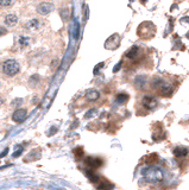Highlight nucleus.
<instances>
[{
  "label": "nucleus",
  "mask_w": 189,
  "mask_h": 190,
  "mask_svg": "<svg viewBox=\"0 0 189 190\" xmlns=\"http://www.w3.org/2000/svg\"><path fill=\"white\" fill-rule=\"evenodd\" d=\"M142 175L148 182H151V183H157L163 179L162 169H159L157 166H149V168L143 169Z\"/></svg>",
  "instance_id": "f257e3e1"
},
{
  "label": "nucleus",
  "mask_w": 189,
  "mask_h": 190,
  "mask_svg": "<svg viewBox=\"0 0 189 190\" xmlns=\"http://www.w3.org/2000/svg\"><path fill=\"white\" fill-rule=\"evenodd\" d=\"M156 34V25L151 21H144L137 29V34L143 39H150Z\"/></svg>",
  "instance_id": "f03ea898"
},
{
  "label": "nucleus",
  "mask_w": 189,
  "mask_h": 190,
  "mask_svg": "<svg viewBox=\"0 0 189 190\" xmlns=\"http://www.w3.org/2000/svg\"><path fill=\"white\" fill-rule=\"evenodd\" d=\"M151 87H152L154 89H156L159 95L165 96V97L171 96L173 92H174L173 87H171L169 83L163 81L162 79H159V77H156V79L152 80V84H151Z\"/></svg>",
  "instance_id": "7ed1b4c3"
},
{
  "label": "nucleus",
  "mask_w": 189,
  "mask_h": 190,
  "mask_svg": "<svg viewBox=\"0 0 189 190\" xmlns=\"http://www.w3.org/2000/svg\"><path fill=\"white\" fill-rule=\"evenodd\" d=\"M21 66L16 60H6L2 63V73L7 76H14L19 73Z\"/></svg>",
  "instance_id": "20e7f679"
},
{
  "label": "nucleus",
  "mask_w": 189,
  "mask_h": 190,
  "mask_svg": "<svg viewBox=\"0 0 189 190\" xmlns=\"http://www.w3.org/2000/svg\"><path fill=\"white\" fill-rule=\"evenodd\" d=\"M142 105L144 106V108H146L148 111H154V109L157 108L158 101L151 95H145L142 99Z\"/></svg>",
  "instance_id": "39448f33"
},
{
  "label": "nucleus",
  "mask_w": 189,
  "mask_h": 190,
  "mask_svg": "<svg viewBox=\"0 0 189 190\" xmlns=\"http://www.w3.org/2000/svg\"><path fill=\"white\" fill-rule=\"evenodd\" d=\"M120 45V37L118 34H112L111 37H108V39L105 42V48L109 49V50H114Z\"/></svg>",
  "instance_id": "423d86ee"
},
{
  "label": "nucleus",
  "mask_w": 189,
  "mask_h": 190,
  "mask_svg": "<svg viewBox=\"0 0 189 190\" xmlns=\"http://www.w3.org/2000/svg\"><path fill=\"white\" fill-rule=\"evenodd\" d=\"M85 164L89 166L90 169H98V168L102 166V159L98 158V157H87L85 159Z\"/></svg>",
  "instance_id": "0eeeda50"
},
{
  "label": "nucleus",
  "mask_w": 189,
  "mask_h": 190,
  "mask_svg": "<svg viewBox=\"0 0 189 190\" xmlns=\"http://www.w3.org/2000/svg\"><path fill=\"white\" fill-rule=\"evenodd\" d=\"M125 56L127 58H130V60H137L139 56H142V49L138 45H135L131 49H128L127 51H126V54H125Z\"/></svg>",
  "instance_id": "6e6552de"
},
{
  "label": "nucleus",
  "mask_w": 189,
  "mask_h": 190,
  "mask_svg": "<svg viewBox=\"0 0 189 190\" xmlns=\"http://www.w3.org/2000/svg\"><path fill=\"white\" fill-rule=\"evenodd\" d=\"M53 10H54V4H51V2H42L37 6V12L39 14H43V16L50 13Z\"/></svg>",
  "instance_id": "1a4fd4ad"
},
{
  "label": "nucleus",
  "mask_w": 189,
  "mask_h": 190,
  "mask_svg": "<svg viewBox=\"0 0 189 190\" xmlns=\"http://www.w3.org/2000/svg\"><path fill=\"white\" fill-rule=\"evenodd\" d=\"M39 158H41V150L35 149V150H32V151H30L26 156H25V158H24V162H25V163H30V162L38 161Z\"/></svg>",
  "instance_id": "9d476101"
},
{
  "label": "nucleus",
  "mask_w": 189,
  "mask_h": 190,
  "mask_svg": "<svg viewBox=\"0 0 189 190\" xmlns=\"http://www.w3.org/2000/svg\"><path fill=\"white\" fill-rule=\"evenodd\" d=\"M27 116V112L26 109H17V111H14L13 115H12V120L16 122H23L25 119H26Z\"/></svg>",
  "instance_id": "9b49d317"
},
{
  "label": "nucleus",
  "mask_w": 189,
  "mask_h": 190,
  "mask_svg": "<svg viewBox=\"0 0 189 190\" xmlns=\"http://www.w3.org/2000/svg\"><path fill=\"white\" fill-rule=\"evenodd\" d=\"M100 97V93L96 90V89H88L87 92H86V99L89 100V101H95V100H98Z\"/></svg>",
  "instance_id": "f8f14e48"
},
{
  "label": "nucleus",
  "mask_w": 189,
  "mask_h": 190,
  "mask_svg": "<svg viewBox=\"0 0 189 190\" xmlns=\"http://www.w3.org/2000/svg\"><path fill=\"white\" fill-rule=\"evenodd\" d=\"M173 153L177 158H182V157H186L188 155V149L187 147H183V146H177V147L174 149Z\"/></svg>",
  "instance_id": "ddd939ff"
},
{
  "label": "nucleus",
  "mask_w": 189,
  "mask_h": 190,
  "mask_svg": "<svg viewBox=\"0 0 189 190\" xmlns=\"http://www.w3.org/2000/svg\"><path fill=\"white\" fill-rule=\"evenodd\" d=\"M18 21V17L16 14H7L5 17V25L6 26H14Z\"/></svg>",
  "instance_id": "4468645a"
},
{
  "label": "nucleus",
  "mask_w": 189,
  "mask_h": 190,
  "mask_svg": "<svg viewBox=\"0 0 189 190\" xmlns=\"http://www.w3.org/2000/svg\"><path fill=\"white\" fill-rule=\"evenodd\" d=\"M146 84V77L144 75H139L136 77V87L138 89H143Z\"/></svg>",
  "instance_id": "2eb2a0df"
},
{
  "label": "nucleus",
  "mask_w": 189,
  "mask_h": 190,
  "mask_svg": "<svg viewBox=\"0 0 189 190\" xmlns=\"http://www.w3.org/2000/svg\"><path fill=\"white\" fill-rule=\"evenodd\" d=\"M86 175H87V177L90 179V182H93V183H99V182H100L99 176L95 174L93 170H87V171H86Z\"/></svg>",
  "instance_id": "dca6fc26"
},
{
  "label": "nucleus",
  "mask_w": 189,
  "mask_h": 190,
  "mask_svg": "<svg viewBox=\"0 0 189 190\" xmlns=\"http://www.w3.org/2000/svg\"><path fill=\"white\" fill-rule=\"evenodd\" d=\"M98 189L99 190H112L113 189V184L109 183L107 179H104L101 183H99Z\"/></svg>",
  "instance_id": "f3484780"
},
{
  "label": "nucleus",
  "mask_w": 189,
  "mask_h": 190,
  "mask_svg": "<svg viewBox=\"0 0 189 190\" xmlns=\"http://www.w3.org/2000/svg\"><path fill=\"white\" fill-rule=\"evenodd\" d=\"M25 27H26L27 30H35V29H38V27H39V21L37 20V19H30V20L25 24Z\"/></svg>",
  "instance_id": "a211bd4d"
},
{
  "label": "nucleus",
  "mask_w": 189,
  "mask_h": 190,
  "mask_svg": "<svg viewBox=\"0 0 189 190\" xmlns=\"http://www.w3.org/2000/svg\"><path fill=\"white\" fill-rule=\"evenodd\" d=\"M128 100V95L126 93H119V94L115 96V101L118 102L119 105H124L125 102H127Z\"/></svg>",
  "instance_id": "6ab92c4d"
},
{
  "label": "nucleus",
  "mask_w": 189,
  "mask_h": 190,
  "mask_svg": "<svg viewBox=\"0 0 189 190\" xmlns=\"http://www.w3.org/2000/svg\"><path fill=\"white\" fill-rule=\"evenodd\" d=\"M18 43H19V45L21 47H27L29 45V43H30V39L27 38L26 36H21L19 37V39H18Z\"/></svg>",
  "instance_id": "aec40b11"
},
{
  "label": "nucleus",
  "mask_w": 189,
  "mask_h": 190,
  "mask_svg": "<svg viewBox=\"0 0 189 190\" xmlns=\"http://www.w3.org/2000/svg\"><path fill=\"white\" fill-rule=\"evenodd\" d=\"M23 153V145H17L16 146V152H14L13 155V158H17V157H19Z\"/></svg>",
  "instance_id": "412c9836"
},
{
  "label": "nucleus",
  "mask_w": 189,
  "mask_h": 190,
  "mask_svg": "<svg viewBox=\"0 0 189 190\" xmlns=\"http://www.w3.org/2000/svg\"><path fill=\"white\" fill-rule=\"evenodd\" d=\"M74 155L77 157V158H82L83 155H85V152H83L82 147H76V149H74Z\"/></svg>",
  "instance_id": "4be33fe9"
},
{
  "label": "nucleus",
  "mask_w": 189,
  "mask_h": 190,
  "mask_svg": "<svg viewBox=\"0 0 189 190\" xmlns=\"http://www.w3.org/2000/svg\"><path fill=\"white\" fill-rule=\"evenodd\" d=\"M13 4V1H5V0H0V6H2V7H7V6H11Z\"/></svg>",
  "instance_id": "5701e85b"
},
{
  "label": "nucleus",
  "mask_w": 189,
  "mask_h": 190,
  "mask_svg": "<svg viewBox=\"0 0 189 190\" xmlns=\"http://www.w3.org/2000/svg\"><path fill=\"white\" fill-rule=\"evenodd\" d=\"M21 103H23V99L19 97V99H14L11 105H12V106H19V105H21Z\"/></svg>",
  "instance_id": "b1692460"
},
{
  "label": "nucleus",
  "mask_w": 189,
  "mask_h": 190,
  "mask_svg": "<svg viewBox=\"0 0 189 190\" xmlns=\"http://www.w3.org/2000/svg\"><path fill=\"white\" fill-rule=\"evenodd\" d=\"M55 131H57V127H56V126H53V127L50 129V131H49L48 136H54V134H55Z\"/></svg>",
  "instance_id": "393cba45"
},
{
  "label": "nucleus",
  "mask_w": 189,
  "mask_h": 190,
  "mask_svg": "<svg viewBox=\"0 0 189 190\" xmlns=\"http://www.w3.org/2000/svg\"><path fill=\"white\" fill-rule=\"evenodd\" d=\"M94 112H96V111H95V109H90V111H89V112H88V114H86V115H85V118H86V119H89V118H90V116L93 115V113H94Z\"/></svg>",
  "instance_id": "a878e982"
},
{
  "label": "nucleus",
  "mask_w": 189,
  "mask_h": 190,
  "mask_svg": "<svg viewBox=\"0 0 189 190\" xmlns=\"http://www.w3.org/2000/svg\"><path fill=\"white\" fill-rule=\"evenodd\" d=\"M7 153H8V147H7V149H5L4 150V152H1V153H0V158H2V157H5L7 155Z\"/></svg>",
  "instance_id": "bb28decb"
},
{
  "label": "nucleus",
  "mask_w": 189,
  "mask_h": 190,
  "mask_svg": "<svg viewBox=\"0 0 189 190\" xmlns=\"http://www.w3.org/2000/svg\"><path fill=\"white\" fill-rule=\"evenodd\" d=\"M120 66H122V62H119V63H118V66H117V67L113 69V73H117V71L120 69Z\"/></svg>",
  "instance_id": "cd10ccee"
},
{
  "label": "nucleus",
  "mask_w": 189,
  "mask_h": 190,
  "mask_svg": "<svg viewBox=\"0 0 189 190\" xmlns=\"http://www.w3.org/2000/svg\"><path fill=\"white\" fill-rule=\"evenodd\" d=\"M102 66H104V63H100V64L98 66V68H95V69H94V74H96V73H98V70H99L100 68H102Z\"/></svg>",
  "instance_id": "c85d7f7f"
},
{
  "label": "nucleus",
  "mask_w": 189,
  "mask_h": 190,
  "mask_svg": "<svg viewBox=\"0 0 189 190\" xmlns=\"http://www.w3.org/2000/svg\"><path fill=\"white\" fill-rule=\"evenodd\" d=\"M2 103H4V100L0 97V107H1V105H2Z\"/></svg>",
  "instance_id": "c756f323"
}]
</instances>
